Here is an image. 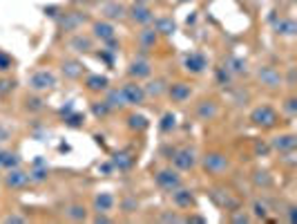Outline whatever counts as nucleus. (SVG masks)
Here are the masks:
<instances>
[{
  "instance_id": "1",
  "label": "nucleus",
  "mask_w": 297,
  "mask_h": 224,
  "mask_svg": "<svg viewBox=\"0 0 297 224\" xmlns=\"http://www.w3.org/2000/svg\"><path fill=\"white\" fill-rule=\"evenodd\" d=\"M250 123L255 128H262V130H270L280 123V114L272 106H257L250 112Z\"/></svg>"
},
{
  "instance_id": "2",
  "label": "nucleus",
  "mask_w": 297,
  "mask_h": 224,
  "mask_svg": "<svg viewBox=\"0 0 297 224\" xmlns=\"http://www.w3.org/2000/svg\"><path fill=\"white\" fill-rule=\"evenodd\" d=\"M201 164H204L206 173H210V175H224L230 168V161H228V157L224 155V152H208V155L201 159Z\"/></svg>"
},
{
  "instance_id": "3",
  "label": "nucleus",
  "mask_w": 297,
  "mask_h": 224,
  "mask_svg": "<svg viewBox=\"0 0 297 224\" xmlns=\"http://www.w3.org/2000/svg\"><path fill=\"white\" fill-rule=\"evenodd\" d=\"M172 164L179 170H192L197 166V150L190 148V146L172 150Z\"/></svg>"
},
{
  "instance_id": "4",
  "label": "nucleus",
  "mask_w": 297,
  "mask_h": 224,
  "mask_svg": "<svg viewBox=\"0 0 297 224\" xmlns=\"http://www.w3.org/2000/svg\"><path fill=\"white\" fill-rule=\"evenodd\" d=\"M56 85V76L50 72V70H36L30 76V88L34 92H47Z\"/></svg>"
},
{
  "instance_id": "5",
  "label": "nucleus",
  "mask_w": 297,
  "mask_h": 224,
  "mask_svg": "<svg viewBox=\"0 0 297 224\" xmlns=\"http://www.w3.org/2000/svg\"><path fill=\"white\" fill-rule=\"evenodd\" d=\"M123 99H126V106H141L146 101V90L143 85H138L136 81H128V83L121 85Z\"/></svg>"
},
{
  "instance_id": "6",
  "label": "nucleus",
  "mask_w": 297,
  "mask_h": 224,
  "mask_svg": "<svg viewBox=\"0 0 297 224\" xmlns=\"http://www.w3.org/2000/svg\"><path fill=\"white\" fill-rule=\"evenodd\" d=\"M154 182H156V186L168 190V193H172L174 188H179L181 184H184V182H181V175L176 173V170H172V168L159 170V173L154 175Z\"/></svg>"
},
{
  "instance_id": "7",
  "label": "nucleus",
  "mask_w": 297,
  "mask_h": 224,
  "mask_svg": "<svg viewBox=\"0 0 297 224\" xmlns=\"http://www.w3.org/2000/svg\"><path fill=\"white\" fill-rule=\"evenodd\" d=\"M128 74H130V79H148V76L152 74V63L146 59V56H136V59L130 61V65H128Z\"/></svg>"
},
{
  "instance_id": "8",
  "label": "nucleus",
  "mask_w": 297,
  "mask_h": 224,
  "mask_svg": "<svg viewBox=\"0 0 297 224\" xmlns=\"http://www.w3.org/2000/svg\"><path fill=\"white\" fill-rule=\"evenodd\" d=\"M257 81L268 90H277L282 85V74L270 65H264V68L257 70Z\"/></svg>"
},
{
  "instance_id": "9",
  "label": "nucleus",
  "mask_w": 297,
  "mask_h": 224,
  "mask_svg": "<svg viewBox=\"0 0 297 224\" xmlns=\"http://www.w3.org/2000/svg\"><path fill=\"white\" fill-rule=\"evenodd\" d=\"M184 68L190 74H201L208 68V59H206L204 52H190V54L184 56Z\"/></svg>"
},
{
  "instance_id": "10",
  "label": "nucleus",
  "mask_w": 297,
  "mask_h": 224,
  "mask_svg": "<svg viewBox=\"0 0 297 224\" xmlns=\"http://www.w3.org/2000/svg\"><path fill=\"white\" fill-rule=\"evenodd\" d=\"M210 197H212V202L217 204V206H222V208H226V211H234V208L239 206V202L232 197L228 190H224V188H212L210 190Z\"/></svg>"
},
{
  "instance_id": "11",
  "label": "nucleus",
  "mask_w": 297,
  "mask_h": 224,
  "mask_svg": "<svg viewBox=\"0 0 297 224\" xmlns=\"http://www.w3.org/2000/svg\"><path fill=\"white\" fill-rule=\"evenodd\" d=\"M168 94H170V99L174 103H186L190 97H192V88H190L188 83H172L168 85Z\"/></svg>"
},
{
  "instance_id": "12",
  "label": "nucleus",
  "mask_w": 297,
  "mask_h": 224,
  "mask_svg": "<svg viewBox=\"0 0 297 224\" xmlns=\"http://www.w3.org/2000/svg\"><path fill=\"white\" fill-rule=\"evenodd\" d=\"M92 34H94V38H98L100 43H108V41H112V38H116V30H114L112 23L96 21L92 25Z\"/></svg>"
},
{
  "instance_id": "13",
  "label": "nucleus",
  "mask_w": 297,
  "mask_h": 224,
  "mask_svg": "<svg viewBox=\"0 0 297 224\" xmlns=\"http://www.w3.org/2000/svg\"><path fill=\"white\" fill-rule=\"evenodd\" d=\"M172 202H174V206L176 208H192L194 206V195H192V190H188V188H174L172 190Z\"/></svg>"
},
{
  "instance_id": "14",
  "label": "nucleus",
  "mask_w": 297,
  "mask_h": 224,
  "mask_svg": "<svg viewBox=\"0 0 297 224\" xmlns=\"http://www.w3.org/2000/svg\"><path fill=\"white\" fill-rule=\"evenodd\" d=\"M297 146V137L295 135H277L270 139V148L277 152H290Z\"/></svg>"
},
{
  "instance_id": "15",
  "label": "nucleus",
  "mask_w": 297,
  "mask_h": 224,
  "mask_svg": "<svg viewBox=\"0 0 297 224\" xmlns=\"http://www.w3.org/2000/svg\"><path fill=\"white\" fill-rule=\"evenodd\" d=\"M4 184L9 188H22L30 184V173H22L20 168H12L7 173V177H4Z\"/></svg>"
},
{
  "instance_id": "16",
  "label": "nucleus",
  "mask_w": 297,
  "mask_h": 224,
  "mask_svg": "<svg viewBox=\"0 0 297 224\" xmlns=\"http://www.w3.org/2000/svg\"><path fill=\"white\" fill-rule=\"evenodd\" d=\"M272 30H275V34H280V36L293 38L295 32H297V25H295L293 18H284V16H282L280 21H272Z\"/></svg>"
},
{
  "instance_id": "17",
  "label": "nucleus",
  "mask_w": 297,
  "mask_h": 224,
  "mask_svg": "<svg viewBox=\"0 0 297 224\" xmlns=\"http://www.w3.org/2000/svg\"><path fill=\"white\" fill-rule=\"evenodd\" d=\"M114 195L112 193H108V190H103V193H96L94 195V211H98V213H110L114 208Z\"/></svg>"
},
{
  "instance_id": "18",
  "label": "nucleus",
  "mask_w": 297,
  "mask_h": 224,
  "mask_svg": "<svg viewBox=\"0 0 297 224\" xmlns=\"http://www.w3.org/2000/svg\"><path fill=\"white\" fill-rule=\"evenodd\" d=\"M130 18L134 23H138V25H150V23L154 21V14H152L146 5H134L130 9Z\"/></svg>"
},
{
  "instance_id": "19",
  "label": "nucleus",
  "mask_w": 297,
  "mask_h": 224,
  "mask_svg": "<svg viewBox=\"0 0 297 224\" xmlns=\"http://www.w3.org/2000/svg\"><path fill=\"white\" fill-rule=\"evenodd\" d=\"M156 38H159V32L146 27V30L138 32V47H141V50H152V47L156 45Z\"/></svg>"
},
{
  "instance_id": "20",
  "label": "nucleus",
  "mask_w": 297,
  "mask_h": 224,
  "mask_svg": "<svg viewBox=\"0 0 297 224\" xmlns=\"http://www.w3.org/2000/svg\"><path fill=\"white\" fill-rule=\"evenodd\" d=\"M219 108L214 101H201L197 106V117L201 119V121H212L214 117H217Z\"/></svg>"
},
{
  "instance_id": "21",
  "label": "nucleus",
  "mask_w": 297,
  "mask_h": 224,
  "mask_svg": "<svg viewBox=\"0 0 297 224\" xmlns=\"http://www.w3.org/2000/svg\"><path fill=\"white\" fill-rule=\"evenodd\" d=\"M83 23H85V16H83V14L70 12V14H65V18L60 21V25H63L65 32H76L80 25H83Z\"/></svg>"
},
{
  "instance_id": "22",
  "label": "nucleus",
  "mask_w": 297,
  "mask_h": 224,
  "mask_svg": "<svg viewBox=\"0 0 297 224\" xmlns=\"http://www.w3.org/2000/svg\"><path fill=\"white\" fill-rule=\"evenodd\" d=\"M110 81L108 76H100V74H90L88 79H85V88L90 90V92H103V90H108Z\"/></svg>"
},
{
  "instance_id": "23",
  "label": "nucleus",
  "mask_w": 297,
  "mask_h": 224,
  "mask_svg": "<svg viewBox=\"0 0 297 224\" xmlns=\"http://www.w3.org/2000/svg\"><path fill=\"white\" fill-rule=\"evenodd\" d=\"M100 14H105L108 18L116 21V18H123V16H126L128 9H126V5H121V3H108V5H103Z\"/></svg>"
},
{
  "instance_id": "24",
  "label": "nucleus",
  "mask_w": 297,
  "mask_h": 224,
  "mask_svg": "<svg viewBox=\"0 0 297 224\" xmlns=\"http://www.w3.org/2000/svg\"><path fill=\"white\" fill-rule=\"evenodd\" d=\"M143 90H146V97H154V99H159L164 92H168V85H166V81L154 79V81H150L148 85H143Z\"/></svg>"
},
{
  "instance_id": "25",
  "label": "nucleus",
  "mask_w": 297,
  "mask_h": 224,
  "mask_svg": "<svg viewBox=\"0 0 297 224\" xmlns=\"http://www.w3.org/2000/svg\"><path fill=\"white\" fill-rule=\"evenodd\" d=\"M67 45H70V50H74V52H90L92 50V38L83 36V34H76Z\"/></svg>"
},
{
  "instance_id": "26",
  "label": "nucleus",
  "mask_w": 297,
  "mask_h": 224,
  "mask_svg": "<svg viewBox=\"0 0 297 224\" xmlns=\"http://www.w3.org/2000/svg\"><path fill=\"white\" fill-rule=\"evenodd\" d=\"M112 166L118 170H130L134 166V157L130 152H116V155L112 157Z\"/></svg>"
},
{
  "instance_id": "27",
  "label": "nucleus",
  "mask_w": 297,
  "mask_h": 224,
  "mask_svg": "<svg viewBox=\"0 0 297 224\" xmlns=\"http://www.w3.org/2000/svg\"><path fill=\"white\" fill-rule=\"evenodd\" d=\"M105 103L110 106V110H116V108H123V106H126V99H123L121 88L110 90V92H108V97H105Z\"/></svg>"
},
{
  "instance_id": "28",
  "label": "nucleus",
  "mask_w": 297,
  "mask_h": 224,
  "mask_svg": "<svg viewBox=\"0 0 297 224\" xmlns=\"http://www.w3.org/2000/svg\"><path fill=\"white\" fill-rule=\"evenodd\" d=\"M224 68H226L230 74H244L248 70L246 68V61L239 59V56H230V59L226 61V65H224Z\"/></svg>"
},
{
  "instance_id": "29",
  "label": "nucleus",
  "mask_w": 297,
  "mask_h": 224,
  "mask_svg": "<svg viewBox=\"0 0 297 224\" xmlns=\"http://www.w3.org/2000/svg\"><path fill=\"white\" fill-rule=\"evenodd\" d=\"M63 74L67 79H78L80 74H83V65L78 63V61H65L63 63Z\"/></svg>"
},
{
  "instance_id": "30",
  "label": "nucleus",
  "mask_w": 297,
  "mask_h": 224,
  "mask_svg": "<svg viewBox=\"0 0 297 224\" xmlns=\"http://www.w3.org/2000/svg\"><path fill=\"white\" fill-rule=\"evenodd\" d=\"M154 30L159 32V34H174L176 25H174V21H172V18H156Z\"/></svg>"
},
{
  "instance_id": "31",
  "label": "nucleus",
  "mask_w": 297,
  "mask_h": 224,
  "mask_svg": "<svg viewBox=\"0 0 297 224\" xmlns=\"http://www.w3.org/2000/svg\"><path fill=\"white\" fill-rule=\"evenodd\" d=\"M65 217L67 220H74V222H80L88 217V211H85V206H80V204H74V206H70L65 211Z\"/></svg>"
},
{
  "instance_id": "32",
  "label": "nucleus",
  "mask_w": 297,
  "mask_h": 224,
  "mask_svg": "<svg viewBox=\"0 0 297 224\" xmlns=\"http://www.w3.org/2000/svg\"><path fill=\"white\" fill-rule=\"evenodd\" d=\"M128 126L132 128V130H146L148 128V119L143 117V114H130V117H128Z\"/></svg>"
},
{
  "instance_id": "33",
  "label": "nucleus",
  "mask_w": 297,
  "mask_h": 224,
  "mask_svg": "<svg viewBox=\"0 0 297 224\" xmlns=\"http://www.w3.org/2000/svg\"><path fill=\"white\" fill-rule=\"evenodd\" d=\"M252 182H255V186H262V188H268L272 184V177L268 175V170H257L255 175H252Z\"/></svg>"
},
{
  "instance_id": "34",
  "label": "nucleus",
  "mask_w": 297,
  "mask_h": 224,
  "mask_svg": "<svg viewBox=\"0 0 297 224\" xmlns=\"http://www.w3.org/2000/svg\"><path fill=\"white\" fill-rule=\"evenodd\" d=\"M18 166H20V157H18L16 152H7V155H4V159H2V166H0V168L12 170V168H18Z\"/></svg>"
},
{
  "instance_id": "35",
  "label": "nucleus",
  "mask_w": 297,
  "mask_h": 224,
  "mask_svg": "<svg viewBox=\"0 0 297 224\" xmlns=\"http://www.w3.org/2000/svg\"><path fill=\"white\" fill-rule=\"evenodd\" d=\"M45 179H47V166L45 168H38V164H36V168L30 170V184H40Z\"/></svg>"
},
{
  "instance_id": "36",
  "label": "nucleus",
  "mask_w": 297,
  "mask_h": 224,
  "mask_svg": "<svg viewBox=\"0 0 297 224\" xmlns=\"http://www.w3.org/2000/svg\"><path fill=\"white\" fill-rule=\"evenodd\" d=\"M174 128H176V114L166 112L164 119H161V130H164V132H170V130H174Z\"/></svg>"
},
{
  "instance_id": "37",
  "label": "nucleus",
  "mask_w": 297,
  "mask_h": 224,
  "mask_svg": "<svg viewBox=\"0 0 297 224\" xmlns=\"http://www.w3.org/2000/svg\"><path fill=\"white\" fill-rule=\"evenodd\" d=\"M252 213H255L257 220H266V217H268V206H266L264 202H260V199H257V202L252 204Z\"/></svg>"
},
{
  "instance_id": "38",
  "label": "nucleus",
  "mask_w": 297,
  "mask_h": 224,
  "mask_svg": "<svg viewBox=\"0 0 297 224\" xmlns=\"http://www.w3.org/2000/svg\"><path fill=\"white\" fill-rule=\"evenodd\" d=\"M92 112H94V117H105V114L110 112V106L105 101H96L92 106Z\"/></svg>"
},
{
  "instance_id": "39",
  "label": "nucleus",
  "mask_w": 297,
  "mask_h": 224,
  "mask_svg": "<svg viewBox=\"0 0 297 224\" xmlns=\"http://www.w3.org/2000/svg\"><path fill=\"white\" fill-rule=\"evenodd\" d=\"M230 222H234V224H248V222H250V217H248V213H242V211H237V208H234Z\"/></svg>"
},
{
  "instance_id": "40",
  "label": "nucleus",
  "mask_w": 297,
  "mask_h": 224,
  "mask_svg": "<svg viewBox=\"0 0 297 224\" xmlns=\"http://www.w3.org/2000/svg\"><path fill=\"white\" fill-rule=\"evenodd\" d=\"M284 110L290 114V117H295L297 114V99L295 97H288L286 99V103H284Z\"/></svg>"
},
{
  "instance_id": "41",
  "label": "nucleus",
  "mask_w": 297,
  "mask_h": 224,
  "mask_svg": "<svg viewBox=\"0 0 297 224\" xmlns=\"http://www.w3.org/2000/svg\"><path fill=\"white\" fill-rule=\"evenodd\" d=\"M217 81H219V85H228L230 83V72H228L226 68H219L217 70Z\"/></svg>"
},
{
  "instance_id": "42",
  "label": "nucleus",
  "mask_w": 297,
  "mask_h": 224,
  "mask_svg": "<svg viewBox=\"0 0 297 224\" xmlns=\"http://www.w3.org/2000/svg\"><path fill=\"white\" fill-rule=\"evenodd\" d=\"M159 220H161V222H186V217L176 215V213L172 211V213H161V215H159Z\"/></svg>"
},
{
  "instance_id": "43",
  "label": "nucleus",
  "mask_w": 297,
  "mask_h": 224,
  "mask_svg": "<svg viewBox=\"0 0 297 224\" xmlns=\"http://www.w3.org/2000/svg\"><path fill=\"white\" fill-rule=\"evenodd\" d=\"M80 119H83V117H80V114H65V121L67 123H70V126H74V128H78V126H83V121H80Z\"/></svg>"
},
{
  "instance_id": "44",
  "label": "nucleus",
  "mask_w": 297,
  "mask_h": 224,
  "mask_svg": "<svg viewBox=\"0 0 297 224\" xmlns=\"http://www.w3.org/2000/svg\"><path fill=\"white\" fill-rule=\"evenodd\" d=\"M12 68V59H9L4 52H0V72H4V70Z\"/></svg>"
},
{
  "instance_id": "45",
  "label": "nucleus",
  "mask_w": 297,
  "mask_h": 224,
  "mask_svg": "<svg viewBox=\"0 0 297 224\" xmlns=\"http://www.w3.org/2000/svg\"><path fill=\"white\" fill-rule=\"evenodd\" d=\"M12 88H14V81H0V97H2V94H7V92H12Z\"/></svg>"
},
{
  "instance_id": "46",
  "label": "nucleus",
  "mask_w": 297,
  "mask_h": 224,
  "mask_svg": "<svg viewBox=\"0 0 297 224\" xmlns=\"http://www.w3.org/2000/svg\"><path fill=\"white\" fill-rule=\"evenodd\" d=\"M27 108L30 110H42V101L40 99H27Z\"/></svg>"
},
{
  "instance_id": "47",
  "label": "nucleus",
  "mask_w": 297,
  "mask_h": 224,
  "mask_svg": "<svg viewBox=\"0 0 297 224\" xmlns=\"http://www.w3.org/2000/svg\"><path fill=\"white\" fill-rule=\"evenodd\" d=\"M9 135H12V132H9V128L0 123V144H2V141H7V139H9Z\"/></svg>"
},
{
  "instance_id": "48",
  "label": "nucleus",
  "mask_w": 297,
  "mask_h": 224,
  "mask_svg": "<svg viewBox=\"0 0 297 224\" xmlns=\"http://www.w3.org/2000/svg\"><path fill=\"white\" fill-rule=\"evenodd\" d=\"M4 222H25V217L22 215H7L4 217Z\"/></svg>"
},
{
  "instance_id": "49",
  "label": "nucleus",
  "mask_w": 297,
  "mask_h": 224,
  "mask_svg": "<svg viewBox=\"0 0 297 224\" xmlns=\"http://www.w3.org/2000/svg\"><path fill=\"white\" fill-rule=\"evenodd\" d=\"M112 168H114V166H112V164H103V166H100V168H98V170H103V173H105V175H108V173H112Z\"/></svg>"
},
{
  "instance_id": "50",
  "label": "nucleus",
  "mask_w": 297,
  "mask_h": 224,
  "mask_svg": "<svg viewBox=\"0 0 297 224\" xmlns=\"http://www.w3.org/2000/svg\"><path fill=\"white\" fill-rule=\"evenodd\" d=\"M257 152H268L270 150V146H262V144H257V148H255Z\"/></svg>"
},
{
  "instance_id": "51",
  "label": "nucleus",
  "mask_w": 297,
  "mask_h": 224,
  "mask_svg": "<svg viewBox=\"0 0 297 224\" xmlns=\"http://www.w3.org/2000/svg\"><path fill=\"white\" fill-rule=\"evenodd\" d=\"M4 155H7V152H4V150H0V166H2V159H4Z\"/></svg>"
},
{
  "instance_id": "52",
  "label": "nucleus",
  "mask_w": 297,
  "mask_h": 224,
  "mask_svg": "<svg viewBox=\"0 0 297 224\" xmlns=\"http://www.w3.org/2000/svg\"><path fill=\"white\" fill-rule=\"evenodd\" d=\"M176 3H188V0H176Z\"/></svg>"
},
{
  "instance_id": "53",
  "label": "nucleus",
  "mask_w": 297,
  "mask_h": 224,
  "mask_svg": "<svg viewBox=\"0 0 297 224\" xmlns=\"http://www.w3.org/2000/svg\"><path fill=\"white\" fill-rule=\"evenodd\" d=\"M76 3H80V0H76Z\"/></svg>"
}]
</instances>
